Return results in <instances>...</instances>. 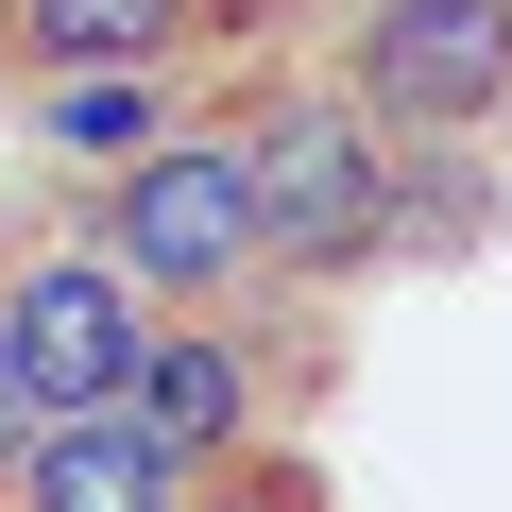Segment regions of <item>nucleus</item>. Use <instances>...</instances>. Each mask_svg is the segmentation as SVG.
I'll use <instances>...</instances> for the list:
<instances>
[{
  "label": "nucleus",
  "mask_w": 512,
  "mask_h": 512,
  "mask_svg": "<svg viewBox=\"0 0 512 512\" xmlns=\"http://www.w3.org/2000/svg\"><path fill=\"white\" fill-rule=\"evenodd\" d=\"M188 512H308V478H291V461H205Z\"/></svg>",
  "instance_id": "10"
},
{
  "label": "nucleus",
  "mask_w": 512,
  "mask_h": 512,
  "mask_svg": "<svg viewBox=\"0 0 512 512\" xmlns=\"http://www.w3.org/2000/svg\"><path fill=\"white\" fill-rule=\"evenodd\" d=\"M256 154V274H376L393 239V137L359 103H274Z\"/></svg>",
  "instance_id": "2"
},
{
  "label": "nucleus",
  "mask_w": 512,
  "mask_h": 512,
  "mask_svg": "<svg viewBox=\"0 0 512 512\" xmlns=\"http://www.w3.org/2000/svg\"><path fill=\"white\" fill-rule=\"evenodd\" d=\"M120 410L205 478V461H239V444H256V342H239V325H205V308H154V342H137Z\"/></svg>",
  "instance_id": "5"
},
{
  "label": "nucleus",
  "mask_w": 512,
  "mask_h": 512,
  "mask_svg": "<svg viewBox=\"0 0 512 512\" xmlns=\"http://www.w3.org/2000/svg\"><path fill=\"white\" fill-rule=\"evenodd\" d=\"M478 239H495V171H478V137L393 154V239H376V256H478Z\"/></svg>",
  "instance_id": "8"
},
{
  "label": "nucleus",
  "mask_w": 512,
  "mask_h": 512,
  "mask_svg": "<svg viewBox=\"0 0 512 512\" xmlns=\"http://www.w3.org/2000/svg\"><path fill=\"white\" fill-rule=\"evenodd\" d=\"M137 137H171L154 69H52V154H137Z\"/></svg>",
  "instance_id": "9"
},
{
  "label": "nucleus",
  "mask_w": 512,
  "mask_h": 512,
  "mask_svg": "<svg viewBox=\"0 0 512 512\" xmlns=\"http://www.w3.org/2000/svg\"><path fill=\"white\" fill-rule=\"evenodd\" d=\"M35 427H52V410H35V376L0 359V478H18V444H35Z\"/></svg>",
  "instance_id": "11"
},
{
  "label": "nucleus",
  "mask_w": 512,
  "mask_h": 512,
  "mask_svg": "<svg viewBox=\"0 0 512 512\" xmlns=\"http://www.w3.org/2000/svg\"><path fill=\"white\" fill-rule=\"evenodd\" d=\"M359 120L376 137H495L512 120V0H376L359 18Z\"/></svg>",
  "instance_id": "3"
},
{
  "label": "nucleus",
  "mask_w": 512,
  "mask_h": 512,
  "mask_svg": "<svg viewBox=\"0 0 512 512\" xmlns=\"http://www.w3.org/2000/svg\"><path fill=\"white\" fill-rule=\"evenodd\" d=\"M137 342H154V291L120 274L103 239H52V256L0 274V359L35 376V410H103L137 376Z\"/></svg>",
  "instance_id": "4"
},
{
  "label": "nucleus",
  "mask_w": 512,
  "mask_h": 512,
  "mask_svg": "<svg viewBox=\"0 0 512 512\" xmlns=\"http://www.w3.org/2000/svg\"><path fill=\"white\" fill-rule=\"evenodd\" d=\"M188 35H205V0H18L35 69H171Z\"/></svg>",
  "instance_id": "7"
},
{
  "label": "nucleus",
  "mask_w": 512,
  "mask_h": 512,
  "mask_svg": "<svg viewBox=\"0 0 512 512\" xmlns=\"http://www.w3.org/2000/svg\"><path fill=\"white\" fill-rule=\"evenodd\" d=\"M18 512H188V461L103 393V410H52L35 444H18V478H0Z\"/></svg>",
  "instance_id": "6"
},
{
  "label": "nucleus",
  "mask_w": 512,
  "mask_h": 512,
  "mask_svg": "<svg viewBox=\"0 0 512 512\" xmlns=\"http://www.w3.org/2000/svg\"><path fill=\"white\" fill-rule=\"evenodd\" d=\"M0 52H18V0H0Z\"/></svg>",
  "instance_id": "12"
},
{
  "label": "nucleus",
  "mask_w": 512,
  "mask_h": 512,
  "mask_svg": "<svg viewBox=\"0 0 512 512\" xmlns=\"http://www.w3.org/2000/svg\"><path fill=\"white\" fill-rule=\"evenodd\" d=\"M103 256L154 308H222L256 274V154L239 137H137L120 188H103Z\"/></svg>",
  "instance_id": "1"
}]
</instances>
